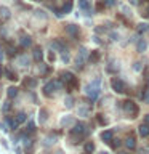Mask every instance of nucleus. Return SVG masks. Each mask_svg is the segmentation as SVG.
I'll list each match as a JSON object with an SVG mask.
<instances>
[{"mask_svg":"<svg viewBox=\"0 0 149 154\" xmlns=\"http://www.w3.org/2000/svg\"><path fill=\"white\" fill-rule=\"evenodd\" d=\"M120 108L123 109V112H127L130 117H136V114H138V106H136V103L135 101H132V100H125V101H122V104H120Z\"/></svg>","mask_w":149,"mask_h":154,"instance_id":"nucleus-1","label":"nucleus"},{"mask_svg":"<svg viewBox=\"0 0 149 154\" xmlns=\"http://www.w3.org/2000/svg\"><path fill=\"white\" fill-rule=\"evenodd\" d=\"M62 84H64V82H62L61 79L59 80H50V82H47V85L43 87V93H45L47 96H53V95H55V91L59 90L61 87H62Z\"/></svg>","mask_w":149,"mask_h":154,"instance_id":"nucleus-2","label":"nucleus"},{"mask_svg":"<svg viewBox=\"0 0 149 154\" xmlns=\"http://www.w3.org/2000/svg\"><path fill=\"white\" fill-rule=\"evenodd\" d=\"M61 80L66 84L67 90H72V88H75V87H77L75 75L72 74V72H69V71H62V72H61Z\"/></svg>","mask_w":149,"mask_h":154,"instance_id":"nucleus-3","label":"nucleus"},{"mask_svg":"<svg viewBox=\"0 0 149 154\" xmlns=\"http://www.w3.org/2000/svg\"><path fill=\"white\" fill-rule=\"evenodd\" d=\"M85 93L90 96V100H96L99 96V80H95L85 87Z\"/></svg>","mask_w":149,"mask_h":154,"instance_id":"nucleus-4","label":"nucleus"},{"mask_svg":"<svg viewBox=\"0 0 149 154\" xmlns=\"http://www.w3.org/2000/svg\"><path fill=\"white\" fill-rule=\"evenodd\" d=\"M87 58H88V50L82 47L80 50H79V55H77V58H75V66H77V69H80Z\"/></svg>","mask_w":149,"mask_h":154,"instance_id":"nucleus-5","label":"nucleus"},{"mask_svg":"<svg viewBox=\"0 0 149 154\" xmlns=\"http://www.w3.org/2000/svg\"><path fill=\"white\" fill-rule=\"evenodd\" d=\"M111 87H112V90L115 93H123L125 91V84L120 79H112L111 80Z\"/></svg>","mask_w":149,"mask_h":154,"instance_id":"nucleus-6","label":"nucleus"},{"mask_svg":"<svg viewBox=\"0 0 149 154\" xmlns=\"http://www.w3.org/2000/svg\"><path fill=\"white\" fill-rule=\"evenodd\" d=\"M71 135H82V137H84L85 135V125L82 122H75L74 128L71 130Z\"/></svg>","mask_w":149,"mask_h":154,"instance_id":"nucleus-7","label":"nucleus"},{"mask_svg":"<svg viewBox=\"0 0 149 154\" xmlns=\"http://www.w3.org/2000/svg\"><path fill=\"white\" fill-rule=\"evenodd\" d=\"M66 32L69 34V35H72L74 38L79 37V26L77 24H67L66 26Z\"/></svg>","mask_w":149,"mask_h":154,"instance_id":"nucleus-8","label":"nucleus"},{"mask_svg":"<svg viewBox=\"0 0 149 154\" xmlns=\"http://www.w3.org/2000/svg\"><path fill=\"white\" fill-rule=\"evenodd\" d=\"M23 87H26V88H35L37 87V79H34V77H24L23 80Z\"/></svg>","mask_w":149,"mask_h":154,"instance_id":"nucleus-9","label":"nucleus"},{"mask_svg":"<svg viewBox=\"0 0 149 154\" xmlns=\"http://www.w3.org/2000/svg\"><path fill=\"white\" fill-rule=\"evenodd\" d=\"M56 140H58V135H56V133L48 135V137H45V140H43V146H47V148L53 146V144L56 143Z\"/></svg>","mask_w":149,"mask_h":154,"instance_id":"nucleus-10","label":"nucleus"},{"mask_svg":"<svg viewBox=\"0 0 149 154\" xmlns=\"http://www.w3.org/2000/svg\"><path fill=\"white\" fill-rule=\"evenodd\" d=\"M3 122L5 124H7L8 125V127L10 128H11V130H14V128H18V120H16V117H11V116H7V117H5V120H3Z\"/></svg>","mask_w":149,"mask_h":154,"instance_id":"nucleus-11","label":"nucleus"},{"mask_svg":"<svg viewBox=\"0 0 149 154\" xmlns=\"http://www.w3.org/2000/svg\"><path fill=\"white\" fill-rule=\"evenodd\" d=\"M61 14H67L72 11V0H64V3H62V7L59 8Z\"/></svg>","mask_w":149,"mask_h":154,"instance_id":"nucleus-12","label":"nucleus"},{"mask_svg":"<svg viewBox=\"0 0 149 154\" xmlns=\"http://www.w3.org/2000/svg\"><path fill=\"white\" fill-rule=\"evenodd\" d=\"M32 58H34V61H35V63H40V61L43 60V51H42L40 47H35V48H34Z\"/></svg>","mask_w":149,"mask_h":154,"instance_id":"nucleus-13","label":"nucleus"},{"mask_svg":"<svg viewBox=\"0 0 149 154\" xmlns=\"http://www.w3.org/2000/svg\"><path fill=\"white\" fill-rule=\"evenodd\" d=\"M50 45H51V48H55V50H56V51H59V53H61L62 50H66V48H67V47L64 45V43L61 42V40H53V42L50 43Z\"/></svg>","mask_w":149,"mask_h":154,"instance_id":"nucleus-14","label":"nucleus"},{"mask_svg":"<svg viewBox=\"0 0 149 154\" xmlns=\"http://www.w3.org/2000/svg\"><path fill=\"white\" fill-rule=\"evenodd\" d=\"M59 124H61V127H72V124H74V119H72V116H64L61 120H59Z\"/></svg>","mask_w":149,"mask_h":154,"instance_id":"nucleus-15","label":"nucleus"},{"mask_svg":"<svg viewBox=\"0 0 149 154\" xmlns=\"http://www.w3.org/2000/svg\"><path fill=\"white\" fill-rule=\"evenodd\" d=\"M31 43H32V40H31V37H29V35H23L21 38H19V45H21L23 48L31 47Z\"/></svg>","mask_w":149,"mask_h":154,"instance_id":"nucleus-16","label":"nucleus"},{"mask_svg":"<svg viewBox=\"0 0 149 154\" xmlns=\"http://www.w3.org/2000/svg\"><path fill=\"white\" fill-rule=\"evenodd\" d=\"M101 140L106 143H111V140H112V132L111 130H104V132H101Z\"/></svg>","mask_w":149,"mask_h":154,"instance_id":"nucleus-17","label":"nucleus"},{"mask_svg":"<svg viewBox=\"0 0 149 154\" xmlns=\"http://www.w3.org/2000/svg\"><path fill=\"white\" fill-rule=\"evenodd\" d=\"M79 7H80L82 11H85V13L90 14V2H88V0H80V2H79Z\"/></svg>","mask_w":149,"mask_h":154,"instance_id":"nucleus-18","label":"nucleus"},{"mask_svg":"<svg viewBox=\"0 0 149 154\" xmlns=\"http://www.w3.org/2000/svg\"><path fill=\"white\" fill-rule=\"evenodd\" d=\"M146 48H147V43H146V40L139 38V40L136 42V50H138L139 53H143V51H146Z\"/></svg>","mask_w":149,"mask_h":154,"instance_id":"nucleus-19","label":"nucleus"},{"mask_svg":"<svg viewBox=\"0 0 149 154\" xmlns=\"http://www.w3.org/2000/svg\"><path fill=\"white\" fill-rule=\"evenodd\" d=\"M125 146H127L128 149H135L136 148V140H135L133 137H128L127 140H125Z\"/></svg>","mask_w":149,"mask_h":154,"instance_id":"nucleus-20","label":"nucleus"},{"mask_svg":"<svg viewBox=\"0 0 149 154\" xmlns=\"http://www.w3.org/2000/svg\"><path fill=\"white\" fill-rule=\"evenodd\" d=\"M47 120H48V111L47 109H40V117H38V122L43 125Z\"/></svg>","mask_w":149,"mask_h":154,"instance_id":"nucleus-21","label":"nucleus"},{"mask_svg":"<svg viewBox=\"0 0 149 154\" xmlns=\"http://www.w3.org/2000/svg\"><path fill=\"white\" fill-rule=\"evenodd\" d=\"M139 135H141V137H147L149 135V125L147 124L139 125Z\"/></svg>","mask_w":149,"mask_h":154,"instance_id":"nucleus-22","label":"nucleus"},{"mask_svg":"<svg viewBox=\"0 0 149 154\" xmlns=\"http://www.w3.org/2000/svg\"><path fill=\"white\" fill-rule=\"evenodd\" d=\"M99 60V53L98 51H91L90 55H88V63H91V64H93V63H96Z\"/></svg>","mask_w":149,"mask_h":154,"instance_id":"nucleus-23","label":"nucleus"},{"mask_svg":"<svg viewBox=\"0 0 149 154\" xmlns=\"http://www.w3.org/2000/svg\"><path fill=\"white\" fill-rule=\"evenodd\" d=\"M16 95H18V88H16V87H10V88L7 90V96H8V98H14Z\"/></svg>","mask_w":149,"mask_h":154,"instance_id":"nucleus-24","label":"nucleus"},{"mask_svg":"<svg viewBox=\"0 0 149 154\" xmlns=\"http://www.w3.org/2000/svg\"><path fill=\"white\" fill-rule=\"evenodd\" d=\"M16 120H18V124L26 122V120H27V116H26V112H23V111H21V112H18V114H16Z\"/></svg>","mask_w":149,"mask_h":154,"instance_id":"nucleus-25","label":"nucleus"},{"mask_svg":"<svg viewBox=\"0 0 149 154\" xmlns=\"http://www.w3.org/2000/svg\"><path fill=\"white\" fill-rule=\"evenodd\" d=\"M5 75H7V79H10V80H16V79H18V75L14 74L11 69H7V71H5Z\"/></svg>","mask_w":149,"mask_h":154,"instance_id":"nucleus-26","label":"nucleus"},{"mask_svg":"<svg viewBox=\"0 0 149 154\" xmlns=\"http://www.w3.org/2000/svg\"><path fill=\"white\" fill-rule=\"evenodd\" d=\"M29 63H31V60H29V58H27L26 55H23L21 58H19V64H21V66L27 67V66H29Z\"/></svg>","mask_w":149,"mask_h":154,"instance_id":"nucleus-27","label":"nucleus"},{"mask_svg":"<svg viewBox=\"0 0 149 154\" xmlns=\"http://www.w3.org/2000/svg\"><path fill=\"white\" fill-rule=\"evenodd\" d=\"M149 31V24L146 23H141V24H138V32L139 34H143V32H147Z\"/></svg>","mask_w":149,"mask_h":154,"instance_id":"nucleus-28","label":"nucleus"},{"mask_svg":"<svg viewBox=\"0 0 149 154\" xmlns=\"http://www.w3.org/2000/svg\"><path fill=\"white\" fill-rule=\"evenodd\" d=\"M119 71V64H115V63H111L108 64V72H117Z\"/></svg>","mask_w":149,"mask_h":154,"instance_id":"nucleus-29","label":"nucleus"},{"mask_svg":"<svg viewBox=\"0 0 149 154\" xmlns=\"http://www.w3.org/2000/svg\"><path fill=\"white\" fill-rule=\"evenodd\" d=\"M64 104H66V108H72L74 106V98L69 95V96H66L64 98Z\"/></svg>","mask_w":149,"mask_h":154,"instance_id":"nucleus-30","label":"nucleus"},{"mask_svg":"<svg viewBox=\"0 0 149 154\" xmlns=\"http://www.w3.org/2000/svg\"><path fill=\"white\" fill-rule=\"evenodd\" d=\"M84 149H85L87 154H91V152L95 151V144H93V143H87L85 146H84Z\"/></svg>","mask_w":149,"mask_h":154,"instance_id":"nucleus-31","label":"nucleus"},{"mask_svg":"<svg viewBox=\"0 0 149 154\" xmlns=\"http://www.w3.org/2000/svg\"><path fill=\"white\" fill-rule=\"evenodd\" d=\"M88 111H90V108H85V106H80V108H79V116H82V117H85V116L88 114Z\"/></svg>","mask_w":149,"mask_h":154,"instance_id":"nucleus-32","label":"nucleus"},{"mask_svg":"<svg viewBox=\"0 0 149 154\" xmlns=\"http://www.w3.org/2000/svg\"><path fill=\"white\" fill-rule=\"evenodd\" d=\"M0 14H2V18L7 19V18H10V10L5 8V7H2V8H0Z\"/></svg>","mask_w":149,"mask_h":154,"instance_id":"nucleus-33","label":"nucleus"},{"mask_svg":"<svg viewBox=\"0 0 149 154\" xmlns=\"http://www.w3.org/2000/svg\"><path fill=\"white\" fill-rule=\"evenodd\" d=\"M61 60L64 61V63H69V55H67V48L61 51Z\"/></svg>","mask_w":149,"mask_h":154,"instance_id":"nucleus-34","label":"nucleus"},{"mask_svg":"<svg viewBox=\"0 0 149 154\" xmlns=\"http://www.w3.org/2000/svg\"><path fill=\"white\" fill-rule=\"evenodd\" d=\"M26 132H27V133H32V132H35V124H34L32 120H31V122H29L27 128H26Z\"/></svg>","mask_w":149,"mask_h":154,"instance_id":"nucleus-35","label":"nucleus"},{"mask_svg":"<svg viewBox=\"0 0 149 154\" xmlns=\"http://www.w3.org/2000/svg\"><path fill=\"white\" fill-rule=\"evenodd\" d=\"M143 69V63H139V61H136V63H133V71H136V72H139Z\"/></svg>","mask_w":149,"mask_h":154,"instance_id":"nucleus-36","label":"nucleus"},{"mask_svg":"<svg viewBox=\"0 0 149 154\" xmlns=\"http://www.w3.org/2000/svg\"><path fill=\"white\" fill-rule=\"evenodd\" d=\"M10 109H11V103H10V101H5L3 106H2V111H3V112H7V111H10Z\"/></svg>","mask_w":149,"mask_h":154,"instance_id":"nucleus-37","label":"nucleus"},{"mask_svg":"<svg viewBox=\"0 0 149 154\" xmlns=\"http://www.w3.org/2000/svg\"><path fill=\"white\" fill-rule=\"evenodd\" d=\"M111 141H112V143H109V144H111V148L117 149V148L120 146V141H119V140H111Z\"/></svg>","mask_w":149,"mask_h":154,"instance_id":"nucleus-38","label":"nucleus"},{"mask_svg":"<svg viewBox=\"0 0 149 154\" xmlns=\"http://www.w3.org/2000/svg\"><path fill=\"white\" fill-rule=\"evenodd\" d=\"M104 7H114L115 5V0H103Z\"/></svg>","mask_w":149,"mask_h":154,"instance_id":"nucleus-39","label":"nucleus"},{"mask_svg":"<svg viewBox=\"0 0 149 154\" xmlns=\"http://www.w3.org/2000/svg\"><path fill=\"white\" fill-rule=\"evenodd\" d=\"M109 35H111V38H112L114 42H117V40H119V34H117V32H111Z\"/></svg>","mask_w":149,"mask_h":154,"instance_id":"nucleus-40","label":"nucleus"},{"mask_svg":"<svg viewBox=\"0 0 149 154\" xmlns=\"http://www.w3.org/2000/svg\"><path fill=\"white\" fill-rule=\"evenodd\" d=\"M8 55H10V56H14V55H16V50H14L13 47H10V48H8Z\"/></svg>","mask_w":149,"mask_h":154,"instance_id":"nucleus-41","label":"nucleus"},{"mask_svg":"<svg viewBox=\"0 0 149 154\" xmlns=\"http://www.w3.org/2000/svg\"><path fill=\"white\" fill-rule=\"evenodd\" d=\"M143 98H144V101H146V103L149 104V90H146V93H144Z\"/></svg>","mask_w":149,"mask_h":154,"instance_id":"nucleus-42","label":"nucleus"},{"mask_svg":"<svg viewBox=\"0 0 149 154\" xmlns=\"http://www.w3.org/2000/svg\"><path fill=\"white\" fill-rule=\"evenodd\" d=\"M98 120H99V122L103 124V125H106V119H104V117H103V116H101V114H98Z\"/></svg>","mask_w":149,"mask_h":154,"instance_id":"nucleus-43","label":"nucleus"},{"mask_svg":"<svg viewBox=\"0 0 149 154\" xmlns=\"http://www.w3.org/2000/svg\"><path fill=\"white\" fill-rule=\"evenodd\" d=\"M139 2H141V0H130V3H132V5H139Z\"/></svg>","mask_w":149,"mask_h":154,"instance_id":"nucleus-44","label":"nucleus"},{"mask_svg":"<svg viewBox=\"0 0 149 154\" xmlns=\"http://www.w3.org/2000/svg\"><path fill=\"white\" fill-rule=\"evenodd\" d=\"M144 124H147V125H149V114L146 116V117H144Z\"/></svg>","mask_w":149,"mask_h":154,"instance_id":"nucleus-45","label":"nucleus"},{"mask_svg":"<svg viewBox=\"0 0 149 154\" xmlns=\"http://www.w3.org/2000/svg\"><path fill=\"white\" fill-rule=\"evenodd\" d=\"M146 16L149 18V8H147V11H146Z\"/></svg>","mask_w":149,"mask_h":154,"instance_id":"nucleus-46","label":"nucleus"},{"mask_svg":"<svg viewBox=\"0 0 149 154\" xmlns=\"http://www.w3.org/2000/svg\"><path fill=\"white\" fill-rule=\"evenodd\" d=\"M0 77H2V67H0Z\"/></svg>","mask_w":149,"mask_h":154,"instance_id":"nucleus-47","label":"nucleus"},{"mask_svg":"<svg viewBox=\"0 0 149 154\" xmlns=\"http://www.w3.org/2000/svg\"><path fill=\"white\" fill-rule=\"evenodd\" d=\"M119 154H130V152H119Z\"/></svg>","mask_w":149,"mask_h":154,"instance_id":"nucleus-48","label":"nucleus"},{"mask_svg":"<svg viewBox=\"0 0 149 154\" xmlns=\"http://www.w3.org/2000/svg\"><path fill=\"white\" fill-rule=\"evenodd\" d=\"M35 2H42V0H35Z\"/></svg>","mask_w":149,"mask_h":154,"instance_id":"nucleus-49","label":"nucleus"}]
</instances>
